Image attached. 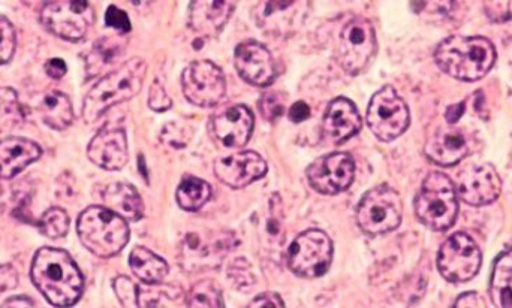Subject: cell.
I'll return each mask as SVG.
<instances>
[{
	"label": "cell",
	"instance_id": "277c9868",
	"mask_svg": "<svg viewBox=\"0 0 512 308\" xmlns=\"http://www.w3.org/2000/svg\"><path fill=\"white\" fill-rule=\"evenodd\" d=\"M78 237L81 244L98 258H113L129 243L128 220L107 207L86 208L78 217Z\"/></svg>",
	"mask_w": 512,
	"mask_h": 308
},
{
	"label": "cell",
	"instance_id": "d590c367",
	"mask_svg": "<svg viewBox=\"0 0 512 308\" xmlns=\"http://www.w3.org/2000/svg\"><path fill=\"white\" fill-rule=\"evenodd\" d=\"M191 137V129H186L185 125H179V123H170L162 131V141L168 146L176 147V149L185 147Z\"/></svg>",
	"mask_w": 512,
	"mask_h": 308
},
{
	"label": "cell",
	"instance_id": "7402d4cb",
	"mask_svg": "<svg viewBox=\"0 0 512 308\" xmlns=\"http://www.w3.org/2000/svg\"><path fill=\"white\" fill-rule=\"evenodd\" d=\"M236 3L234 2H203L197 0L189 5V27L198 36H216L233 15Z\"/></svg>",
	"mask_w": 512,
	"mask_h": 308
},
{
	"label": "cell",
	"instance_id": "4dcf8cb0",
	"mask_svg": "<svg viewBox=\"0 0 512 308\" xmlns=\"http://www.w3.org/2000/svg\"><path fill=\"white\" fill-rule=\"evenodd\" d=\"M39 231L51 240L63 238L69 231V216L62 208L54 207L45 211L38 222Z\"/></svg>",
	"mask_w": 512,
	"mask_h": 308
},
{
	"label": "cell",
	"instance_id": "f35d334b",
	"mask_svg": "<svg viewBox=\"0 0 512 308\" xmlns=\"http://www.w3.org/2000/svg\"><path fill=\"white\" fill-rule=\"evenodd\" d=\"M259 111L265 120L274 122L283 114V101L277 93H265L259 101Z\"/></svg>",
	"mask_w": 512,
	"mask_h": 308
},
{
	"label": "cell",
	"instance_id": "ee69618b",
	"mask_svg": "<svg viewBox=\"0 0 512 308\" xmlns=\"http://www.w3.org/2000/svg\"><path fill=\"white\" fill-rule=\"evenodd\" d=\"M486 306L487 304L484 303L483 298H481L480 295L477 294V292H468V294L460 295V297L457 298L456 303H454V307L457 308H478Z\"/></svg>",
	"mask_w": 512,
	"mask_h": 308
},
{
	"label": "cell",
	"instance_id": "4fadbf2b",
	"mask_svg": "<svg viewBox=\"0 0 512 308\" xmlns=\"http://www.w3.org/2000/svg\"><path fill=\"white\" fill-rule=\"evenodd\" d=\"M355 177V162L351 154L331 153L318 157L307 168V180L322 195L345 192Z\"/></svg>",
	"mask_w": 512,
	"mask_h": 308
},
{
	"label": "cell",
	"instance_id": "8992f818",
	"mask_svg": "<svg viewBox=\"0 0 512 308\" xmlns=\"http://www.w3.org/2000/svg\"><path fill=\"white\" fill-rule=\"evenodd\" d=\"M376 51V30L367 18L354 17L343 24L337 38L336 60L346 74L358 75L366 71Z\"/></svg>",
	"mask_w": 512,
	"mask_h": 308
},
{
	"label": "cell",
	"instance_id": "7c38bea8",
	"mask_svg": "<svg viewBox=\"0 0 512 308\" xmlns=\"http://www.w3.org/2000/svg\"><path fill=\"white\" fill-rule=\"evenodd\" d=\"M185 98L197 107H215L227 92L224 72L209 60L191 63L182 74Z\"/></svg>",
	"mask_w": 512,
	"mask_h": 308
},
{
	"label": "cell",
	"instance_id": "bcb514c9",
	"mask_svg": "<svg viewBox=\"0 0 512 308\" xmlns=\"http://www.w3.org/2000/svg\"><path fill=\"white\" fill-rule=\"evenodd\" d=\"M463 113H465V102L448 108L447 114H445V119H447L448 125H456V123L459 122L460 117L463 116Z\"/></svg>",
	"mask_w": 512,
	"mask_h": 308
},
{
	"label": "cell",
	"instance_id": "484cf974",
	"mask_svg": "<svg viewBox=\"0 0 512 308\" xmlns=\"http://www.w3.org/2000/svg\"><path fill=\"white\" fill-rule=\"evenodd\" d=\"M129 265L132 273L146 285L161 283L168 274L167 262L146 247H135L132 250Z\"/></svg>",
	"mask_w": 512,
	"mask_h": 308
},
{
	"label": "cell",
	"instance_id": "f1b7e54d",
	"mask_svg": "<svg viewBox=\"0 0 512 308\" xmlns=\"http://www.w3.org/2000/svg\"><path fill=\"white\" fill-rule=\"evenodd\" d=\"M183 294L173 286L153 283L138 289V307H174L180 306Z\"/></svg>",
	"mask_w": 512,
	"mask_h": 308
},
{
	"label": "cell",
	"instance_id": "cb8c5ba5",
	"mask_svg": "<svg viewBox=\"0 0 512 308\" xmlns=\"http://www.w3.org/2000/svg\"><path fill=\"white\" fill-rule=\"evenodd\" d=\"M108 210L128 222H138L144 216V202L134 186L126 183L110 184L102 193Z\"/></svg>",
	"mask_w": 512,
	"mask_h": 308
},
{
	"label": "cell",
	"instance_id": "44dd1931",
	"mask_svg": "<svg viewBox=\"0 0 512 308\" xmlns=\"http://www.w3.org/2000/svg\"><path fill=\"white\" fill-rule=\"evenodd\" d=\"M426 156L441 166H454L462 162L469 153V144L462 129L439 128L433 132L424 147Z\"/></svg>",
	"mask_w": 512,
	"mask_h": 308
},
{
	"label": "cell",
	"instance_id": "30bf717a",
	"mask_svg": "<svg viewBox=\"0 0 512 308\" xmlns=\"http://www.w3.org/2000/svg\"><path fill=\"white\" fill-rule=\"evenodd\" d=\"M42 26L57 38L78 42L87 35L95 21V11L89 2L59 0L42 6L39 14Z\"/></svg>",
	"mask_w": 512,
	"mask_h": 308
},
{
	"label": "cell",
	"instance_id": "9a60e30c",
	"mask_svg": "<svg viewBox=\"0 0 512 308\" xmlns=\"http://www.w3.org/2000/svg\"><path fill=\"white\" fill-rule=\"evenodd\" d=\"M457 195L472 207L492 204L502 192V180L495 166L484 163L460 172L457 178Z\"/></svg>",
	"mask_w": 512,
	"mask_h": 308
},
{
	"label": "cell",
	"instance_id": "ba28073f",
	"mask_svg": "<svg viewBox=\"0 0 512 308\" xmlns=\"http://www.w3.org/2000/svg\"><path fill=\"white\" fill-rule=\"evenodd\" d=\"M333 261V241L321 229H309L295 238L289 247L288 267L304 279L322 277Z\"/></svg>",
	"mask_w": 512,
	"mask_h": 308
},
{
	"label": "cell",
	"instance_id": "8d00e7d4",
	"mask_svg": "<svg viewBox=\"0 0 512 308\" xmlns=\"http://www.w3.org/2000/svg\"><path fill=\"white\" fill-rule=\"evenodd\" d=\"M105 24L111 29L117 30L120 35H128L132 29L128 14L114 5L108 6L107 12H105Z\"/></svg>",
	"mask_w": 512,
	"mask_h": 308
},
{
	"label": "cell",
	"instance_id": "1f68e13d",
	"mask_svg": "<svg viewBox=\"0 0 512 308\" xmlns=\"http://www.w3.org/2000/svg\"><path fill=\"white\" fill-rule=\"evenodd\" d=\"M120 35L117 38H104L98 42V44L93 47L92 57L90 59L95 60V65H93V72H99V69L104 68V66L111 65L120 54L123 53V48H125L126 42L125 39Z\"/></svg>",
	"mask_w": 512,
	"mask_h": 308
},
{
	"label": "cell",
	"instance_id": "f6af8a7d",
	"mask_svg": "<svg viewBox=\"0 0 512 308\" xmlns=\"http://www.w3.org/2000/svg\"><path fill=\"white\" fill-rule=\"evenodd\" d=\"M66 71H68L66 63L63 62L62 59H57V57L45 63V72H47L53 80H60V78L65 77Z\"/></svg>",
	"mask_w": 512,
	"mask_h": 308
},
{
	"label": "cell",
	"instance_id": "ffe728a7",
	"mask_svg": "<svg viewBox=\"0 0 512 308\" xmlns=\"http://www.w3.org/2000/svg\"><path fill=\"white\" fill-rule=\"evenodd\" d=\"M363 128V119L354 102L337 98L328 105L322 120V137L331 144H342Z\"/></svg>",
	"mask_w": 512,
	"mask_h": 308
},
{
	"label": "cell",
	"instance_id": "603a6c76",
	"mask_svg": "<svg viewBox=\"0 0 512 308\" xmlns=\"http://www.w3.org/2000/svg\"><path fill=\"white\" fill-rule=\"evenodd\" d=\"M41 154V147L27 138L11 137L0 141V180L17 177Z\"/></svg>",
	"mask_w": 512,
	"mask_h": 308
},
{
	"label": "cell",
	"instance_id": "f546056e",
	"mask_svg": "<svg viewBox=\"0 0 512 308\" xmlns=\"http://www.w3.org/2000/svg\"><path fill=\"white\" fill-rule=\"evenodd\" d=\"M222 291L212 280H201L192 286L186 298V307H224Z\"/></svg>",
	"mask_w": 512,
	"mask_h": 308
},
{
	"label": "cell",
	"instance_id": "4316f807",
	"mask_svg": "<svg viewBox=\"0 0 512 308\" xmlns=\"http://www.w3.org/2000/svg\"><path fill=\"white\" fill-rule=\"evenodd\" d=\"M490 297L499 308H512V249L496 259L490 280Z\"/></svg>",
	"mask_w": 512,
	"mask_h": 308
},
{
	"label": "cell",
	"instance_id": "74e56055",
	"mask_svg": "<svg viewBox=\"0 0 512 308\" xmlns=\"http://www.w3.org/2000/svg\"><path fill=\"white\" fill-rule=\"evenodd\" d=\"M484 12L493 23H507L512 20V2H501V0H490L484 2Z\"/></svg>",
	"mask_w": 512,
	"mask_h": 308
},
{
	"label": "cell",
	"instance_id": "b9f144b4",
	"mask_svg": "<svg viewBox=\"0 0 512 308\" xmlns=\"http://www.w3.org/2000/svg\"><path fill=\"white\" fill-rule=\"evenodd\" d=\"M249 307L255 308H280L285 307V303H283L280 295L274 294V292H265V294L258 295Z\"/></svg>",
	"mask_w": 512,
	"mask_h": 308
},
{
	"label": "cell",
	"instance_id": "d6a6232c",
	"mask_svg": "<svg viewBox=\"0 0 512 308\" xmlns=\"http://www.w3.org/2000/svg\"><path fill=\"white\" fill-rule=\"evenodd\" d=\"M17 47V36L15 29L8 18L0 15V65H6L14 57Z\"/></svg>",
	"mask_w": 512,
	"mask_h": 308
},
{
	"label": "cell",
	"instance_id": "5bb4252c",
	"mask_svg": "<svg viewBox=\"0 0 512 308\" xmlns=\"http://www.w3.org/2000/svg\"><path fill=\"white\" fill-rule=\"evenodd\" d=\"M234 247V235L227 232H198L186 235L183 241L182 264L188 270L213 268L221 264L222 259Z\"/></svg>",
	"mask_w": 512,
	"mask_h": 308
},
{
	"label": "cell",
	"instance_id": "7a4b0ae2",
	"mask_svg": "<svg viewBox=\"0 0 512 308\" xmlns=\"http://www.w3.org/2000/svg\"><path fill=\"white\" fill-rule=\"evenodd\" d=\"M496 57L495 45L483 36H450L435 51V62L442 72L468 83L486 77Z\"/></svg>",
	"mask_w": 512,
	"mask_h": 308
},
{
	"label": "cell",
	"instance_id": "7bdbcfd3",
	"mask_svg": "<svg viewBox=\"0 0 512 308\" xmlns=\"http://www.w3.org/2000/svg\"><path fill=\"white\" fill-rule=\"evenodd\" d=\"M310 114H312V111H310L309 105L306 102L298 101L289 110V120L294 123H303L309 119Z\"/></svg>",
	"mask_w": 512,
	"mask_h": 308
},
{
	"label": "cell",
	"instance_id": "5b68a950",
	"mask_svg": "<svg viewBox=\"0 0 512 308\" xmlns=\"http://www.w3.org/2000/svg\"><path fill=\"white\" fill-rule=\"evenodd\" d=\"M415 214L427 228L436 232L448 231L459 214L457 190L448 175L430 172L415 198Z\"/></svg>",
	"mask_w": 512,
	"mask_h": 308
},
{
	"label": "cell",
	"instance_id": "52a82bcc",
	"mask_svg": "<svg viewBox=\"0 0 512 308\" xmlns=\"http://www.w3.org/2000/svg\"><path fill=\"white\" fill-rule=\"evenodd\" d=\"M403 202L399 192L387 184L373 187L361 199L357 210L360 228L369 235H382L399 228Z\"/></svg>",
	"mask_w": 512,
	"mask_h": 308
},
{
	"label": "cell",
	"instance_id": "3957f363",
	"mask_svg": "<svg viewBox=\"0 0 512 308\" xmlns=\"http://www.w3.org/2000/svg\"><path fill=\"white\" fill-rule=\"evenodd\" d=\"M146 74V62L140 57H134L102 78L84 99V122L95 123L110 108L137 96L143 89Z\"/></svg>",
	"mask_w": 512,
	"mask_h": 308
},
{
	"label": "cell",
	"instance_id": "e0dca14e",
	"mask_svg": "<svg viewBox=\"0 0 512 308\" xmlns=\"http://www.w3.org/2000/svg\"><path fill=\"white\" fill-rule=\"evenodd\" d=\"M254 125V113L246 105H231L213 117V137L222 146L239 149L251 140Z\"/></svg>",
	"mask_w": 512,
	"mask_h": 308
},
{
	"label": "cell",
	"instance_id": "d6986e66",
	"mask_svg": "<svg viewBox=\"0 0 512 308\" xmlns=\"http://www.w3.org/2000/svg\"><path fill=\"white\" fill-rule=\"evenodd\" d=\"M90 162L107 171H119L128 163V137L125 129L105 128L90 141L87 147Z\"/></svg>",
	"mask_w": 512,
	"mask_h": 308
},
{
	"label": "cell",
	"instance_id": "836d02e7",
	"mask_svg": "<svg viewBox=\"0 0 512 308\" xmlns=\"http://www.w3.org/2000/svg\"><path fill=\"white\" fill-rule=\"evenodd\" d=\"M228 277L231 282L236 285L239 291H251L255 285L254 273H252L251 265L246 259H236L233 264L230 265V271H228Z\"/></svg>",
	"mask_w": 512,
	"mask_h": 308
},
{
	"label": "cell",
	"instance_id": "d4e9b609",
	"mask_svg": "<svg viewBox=\"0 0 512 308\" xmlns=\"http://www.w3.org/2000/svg\"><path fill=\"white\" fill-rule=\"evenodd\" d=\"M39 116L54 131H63L74 122V110L68 96L62 92H48L38 104Z\"/></svg>",
	"mask_w": 512,
	"mask_h": 308
},
{
	"label": "cell",
	"instance_id": "60d3db41",
	"mask_svg": "<svg viewBox=\"0 0 512 308\" xmlns=\"http://www.w3.org/2000/svg\"><path fill=\"white\" fill-rule=\"evenodd\" d=\"M18 285V274L11 265H0V294Z\"/></svg>",
	"mask_w": 512,
	"mask_h": 308
},
{
	"label": "cell",
	"instance_id": "8fae6325",
	"mask_svg": "<svg viewBox=\"0 0 512 308\" xmlns=\"http://www.w3.org/2000/svg\"><path fill=\"white\" fill-rule=\"evenodd\" d=\"M483 264V253L465 232L451 235L438 253V268L445 280L466 283L474 279Z\"/></svg>",
	"mask_w": 512,
	"mask_h": 308
},
{
	"label": "cell",
	"instance_id": "83f0119b",
	"mask_svg": "<svg viewBox=\"0 0 512 308\" xmlns=\"http://www.w3.org/2000/svg\"><path fill=\"white\" fill-rule=\"evenodd\" d=\"M177 202L186 211H198L212 198V187L194 175H186L176 193Z\"/></svg>",
	"mask_w": 512,
	"mask_h": 308
},
{
	"label": "cell",
	"instance_id": "e575fe53",
	"mask_svg": "<svg viewBox=\"0 0 512 308\" xmlns=\"http://www.w3.org/2000/svg\"><path fill=\"white\" fill-rule=\"evenodd\" d=\"M113 289L123 307H138V286L128 277L120 276L114 279Z\"/></svg>",
	"mask_w": 512,
	"mask_h": 308
},
{
	"label": "cell",
	"instance_id": "ac0fdd59",
	"mask_svg": "<svg viewBox=\"0 0 512 308\" xmlns=\"http://www.w3.org/2000/svg\"><path fill=\"white\" fill-rule=\"evenodd\" d=\"M267 171V162L255 152L230 154L215 162L216 177L233 189H242L255 183Z\"/></svg>",
	"mask_w": 512,
	"mask_h": 308
},
{
	"label": "cell",
	"instance_id": "2e32d148",
	"mask_svg": "<svg viewBox=\"0 0 512 308\" xmlns=\"http://www.w3.org/2000/svg\"><path fill=\"white\" fill-rule=\"evenodd\" d=\"M234 65L240 77L252 86L267 87L276 78L273 56L259 42H242L234 53Z\"/></svg>",
	"mask_w": 512,
	"mask_h": 308
},
{
	"label": "cell",
	"instance_id": "9c48e42d",
	"mask_svg": "<svg viewBox=\"0 0 512 308\" xmlns=\"http://www.w3.org/2000/svg\"><path fill=\"white\" fill-rule=\"evenodd\" d=\"M366 120L376 138L390 143L405 134L411 123V114L394 87L385 86L373 95Z\"/></svg>",
	"mask_w": 512,
	"mask_h": 308
},
{
	"label": "cell",
	"instance_id": "6da1fadb",
	"mask_svg": "<svg viewBox=\"0 0 512 308\" xmlns=\"http://www.w3.org/2000/svg\"><path fill=\"white\" fill-rule=\"evenodd\" d=\"M33 285L54 307H71L80 301L84 277L74 259L65 250L42 247L30 268Z\"/></svg>",
	"mask_w": 512,
	"mask_h": 308
},
{
	"label": "cell",
	"instance_id": "ab89813d",
	"mask_svg": "<svg viewBox=\"0 0 512 308\" xmlns=\"http://www.w3.org/2000/svg\"><path fill=\"white\" fill-rule=\"evenodd\" d=\"M149 107L158 113H164L173 107V101L165 92L164 84L159 80L153 81L152 87H150Z\"/></svg>",
	"mask_w": 512,
	"mask_h": 308
},
{
	"label": "cell",
	"instance_id": "7dc6e473",
	"mask_svg": "<svg viewBox=\"0 0 512 308\" xmlns=\"http://www.w3.org/2000/svg\"><path fill=\"white\" fill-rule=\"evenodd\" d=\"M36 304L33 303L30 298L27 297H12L9 298L6 303L2 304V307H35Z\"/></svg>",
	"mask_w": 512,
	"mask_h": 308
}]
</instances>
